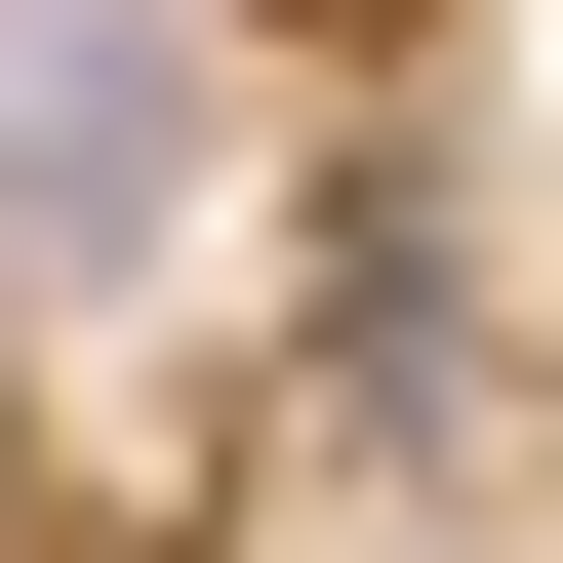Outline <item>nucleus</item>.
<instances>
[{"label":"nucleus","instance_id":"f03ea898","mask_svg":"<svg viewBox=\"0 0 563 563\" xmlns=\"http://www.w3.org/2000/svg\"><path fill=\"white\" fill-rule=\"evenodd\" d=\"M0 563H81V443H41V402H0Z\"/></svg>","mask_w":563,"mask_h":563},{"label":"nucleus","instance_id":"f257e3e1","mask_svg":"<svg viewBox=\"0 0 563 563\" xmlns=\"http://www.w3.org/2000/svg\"><path fill=\"white\" fill-rule=\"evenodd\" d=\"M282 242V41L242 0H0V322H162Z\"/></svg>","mask_w":563,"mask_h":563},{"label":"nucleus","instance_id":"7ed1b4c3","mask_svg":"<svg viewBox=\"0 0 563 563\" xmlns=\"http://www.w3.org/2000/svg\"><path fill=\"white\" fill-rule=\"evenodd\" d=\"M242 41H363V0H242Z\"/></svg>","mask_w":563,"mask_h":563}]
</instances>
